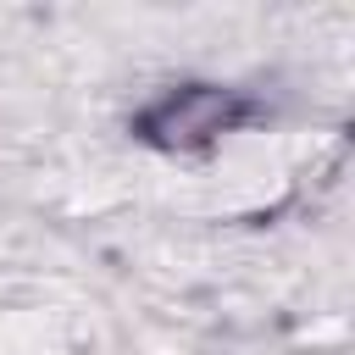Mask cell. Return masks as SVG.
Instances as JSON below:
<instances>
[{"mask_svg":"<svg viewBox=\"0 0 355 355\" xmlns=\"http://www.w3.org/2000/svg\"><path fill=\"white\" fill-rule=\"evenodd\" d=\"M161 122L183 128L178 139H205V133H216V128L227 122V105H222L216 94H205V89H200V94H183V100H172V105L155 116V128H161Z\"/></svg>","mask_w":355,"mask_h":355,"instance_id":"cell-1","label":"cell"}]
</instances>
